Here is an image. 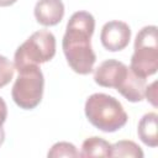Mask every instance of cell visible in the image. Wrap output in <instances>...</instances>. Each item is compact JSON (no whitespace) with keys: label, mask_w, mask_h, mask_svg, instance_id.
<instances>
[{"label":"cell","mask_w":158,"mask_h":158,"mask_svg":"<svg viewBox=\"0 0 158 158\" xmlns=\"http://www.w3.org/2000/svg\"><path fill=\"white\" fill-rule=\"evenodd\" d=\"M95 30V19L88 11L74 12L65 28L62 47L69 67L78 74L93 72L96 54L91 48V36Z\"/></svg>","instance_id":"cell-1"},{"label":"cell","mask_w":158,"mask_h":158,"mask_svg":"<svg viewBox=\"0 0 158 158\" xmlns=\"http://www.w3.org/2000/svg\"><path fill=\"white\" fill-rule=\"evenodd\" d=\"M85 116L89 122L102 132H115L127 122V114L121 102L111 95L95 93L85 101Z\"/></svg>","instance_id":"cell-2"},{"label":"cell","mask_w":158,"mask_h":158,"mask_svg":"<svg viewBox=\"0 0 158 158\" xmlns=\"http://www.w3.org/2000/svg\"><path fill=\"white\" fill-rule=\"evenodd\" d=\"M133 54L131 57V70L138 77L147 78L158 69V35L157 26H144L136 36Z\"/></svg>","instance_id":"cell-3"},{"label":"cell","mask_w":158,"mask_h":158,"mask_svg":"<svg viewBox=\"0 0 158 158\" xmlns=\"http://www.w3.org/2000/svg\"><path fill=\"white\" fill-rule=\"evenodd\" d=\"M56 54V37L47 30L33 32L15 52L14 67L20 70L51 60Z\"/></svg>","instance_id":"cell-4"},{"label":"cell","mask_w":158,"mask_h":158,"mask_svg":"<svg viewBox=\"0 0 158 158\" xmlns=\"http://www.w3.org/2000/svg\"><path fill=\"white\" fill-rule=\"evenodd\" d=\"M17 72L19 77L16 78L11 90L12 100L19 107L23 110H32L41 102L43 96V73L38 65H28Z\"/></svg>","instance_id":"cell-5"},{"label":"cell","mask_w":158,"mask_h":158,"mask_svg":"<svg viewBox=\"0 0 158 158\" xmlns=\"http://www.w3.org/2000/svg\"><path fill=\"white\" fill-rule=\"evenodd\" d=\"M100 40L105 49L110 52L122 51L130 43L131 28L123 21H109L101 28Z\"/></svg>","instance_id":"cell-6"},{"label":"cell","mask_w":158,"mask_h":158,"mask_svg":"<svg viewBox=\"0 0 158 158\" xmlns=\"http://www.w3.org/2000/svg\"><path fill=\"white\" fill-rule=\"evenodd\" d=\"M130 67L116 59H106L95 69L94 80L98 85L104 88L117 89L128 74Z\"/></svg>","instance_id":"cell-7"},{"label":"cell","mask_w":158,"mask_h":158,"mask_svg":"<svg viewBox=\"0 0 158 158\" xmlns=\"http://www.w3.org/2000/svg\"><path fill=\"white\" fill-rule=\"evenodd\" d=\"M35 17L43 26H56L64 16L62 0H38L35 6Z\"/></svg>","instance_id":"cell-8"},{"label":"cell","mask_w":158,"mask_h":158,"mask_svg":"<svg viewBox=\"0 0 158 158\" xmlns=\"http://www.w3.org/2000/svg\"><path fill=\"white\" fill-rule=\"evenodd\" d=\"M146 86H147L146 79L135 74L130 68L128 74L126 75L125 80L121 83V85L116 90L128 101L138 102V101H142L144 99Z\"/></svg>","instance_id":"cell-9"},{"label":"cell","mask_w":158,"mask_h":158,"mask_svg":"<svg viewBox=\"0 0 158 158\" xmlns=\"http://www.w3.org/2000/svg\"><path fill=\"white\" fill-rule=\"evenodd\" d=\"M158 115L156 112H148L142 116L138 122L137 133L139 139L149 147L158 146Z\"/></svg>","instance_id":"cell-10"},{"label":"cell","mask_w":158,"mask_h":158,"mask_svg":"<svg viewBox=\"0 0 158 158\" xmlns=\"http://www.w3.org/2000/svg\"><path fill=\"white\" fill-rule=\"evenodd\" d=\"M111 144L101 137H89L81 144L80 157H110Z\"/></svg>","instance_id":"cell-11"},{"label":"cell","mask_w":158,"mask_h":158,"mask_svg":"<svg viewBox=\"0 0 158 158\" xmlns=\"http://www.w3.org/2000/svg\"><path fill=\"white\" fill-rule=\"evenodd\" d=\"M143 151L141 147L135 143L133 141H118L114 144H111L110 149V157H131V158H142Z\"/></svg>","instance_id":"cell-12"},{"label":"cell","mask_w":158,"mask_h":158,"mask_svg":"<svg viewBox=\"0 0 158 158\" xmlns=\"http://www.w3.org/2000/svg\"><path fill=\"white\" fill-rule=\"evenodd\" d=\"M48 158H60V157H80L77 147L69 142H57L47 153Z\"/></svg>","instance_id":"cell-13"},{"label":"cell","mask_w":158,"mask_h":158,"mask_svg":"<svg viewBox=\"0 0 158 158\" xmlns=\"http://www.w3.org/2000/svg\"><path fill=\"white\" fill-rule=\"evenodd\" d=\"M14 72H15L14 64L6 57L0 54V88L10 83V80L14 77Z\"/></svg>","instance_id":"cell-14"},{"label":"cell","mask_w":158,"mask_h":158,"mask_svg":"<svg viewBox=\"0 0 158 158\" xmlns=\"http://www.w3.org/2000/svg\"><path fill=\"white\" fill-rule=\"evenodd\" d=\"M157 81H153L151 85L146 86V91H144V98H147V100L154 106L157 107Z\"/></svg>","instance_id":"cell-15"},{"label":"cell","mask_w":158,"mask_h":158,"mask_svg":"<svg viewBox=\"0 0 158 158\" xmlns=\"http://www.w3.org/2000/svg\"><path fill=\"white\" fill-rule=\"evenodd\" d=\"M7 117V106L2 98H0V130H2V125Z\"/></svg>","instance_id":"cell-16"},{"label":"cell","mask_w":158,"mask_h":158,"mask_svg":"<svg viewBox=\"0 0 158 158\" xmlns=\"http://www.w3.org/2000/svg\"><path fill=\"white\" fill-rule=\"evenodd\" d=\"M17 0H0V6H10L14 5Z\"/></svg>","instance_id":"cell-17"}]
</instances>
